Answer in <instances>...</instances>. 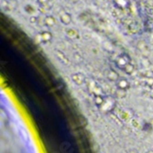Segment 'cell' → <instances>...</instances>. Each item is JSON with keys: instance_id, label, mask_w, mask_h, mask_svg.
Instances as JSON below:
<instances>
[{"instance_id": "6da1fadb", "label": "cell", "mask_w": 153, "mask_h": 153, "mask_svg": "<svg viewBox=\"0 0 153 153\" xmlns=\"http://www.w3.org/2000/svg\"><path fill=\"white\" fill-rule=\"evenodd\" d=\"M61 22L62 23H64V24H69L71 22V16L69 15V14H64V15H62L61 17Z\"/></svg>"}, {"instance_id": "7a4b0ae2", "label": "cell", "mask_w": 153, "mask_h": 153, "mask_svg": "<svg viewBox=\"0 0 153 153\" xmlns=\"http://www.w3.org/2000/svg\"><path fill=\"white\" fill-rule=\"evenodd\" d=\"M41 38L43 39L44 41H48V40H50L51 39V34L50 32H47V31L42 32L41 33Z\"/></svg>"}, {"instance_id": "3957f363", "label": "cell", "mask_w": 153, "mask_h": 153, "mask_svg": "<svg viewBox=\"0 0 153 153\" xmlns=\"http://www.w3.org/2000/svg\"><path fill=\"white\" fill-rule=\"evenodd\" d=\"M45 22H46V24L48 25V26H53L54 25V23H55V20H54V18H52V17H48V18H46V19H45Z\"/></svg>"}]
</instances>
